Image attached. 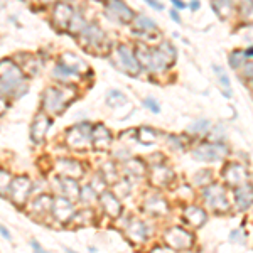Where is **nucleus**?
<instances>
[{"label": "nucleus", "mask_w": 253, "mask_h": 253, "mask_svg": "<svg viewBox=\"0 0 253 253\" xmlns=\"http://www.w3.org/2000/svg\"><path fill=\"white\" fill-rule=\"evenodd\" d=\"M0 89L14 96H20L27 89L22 73L17 68V64L12 63L10 59L0 61Z\"/></svg>", "instance_id": "obj_1"}, {"label": "nucleus", "mask_w": 253, "mask_h": 253, "mask_svg": "<svg viewBox=\"0 0 253 253\" xmlns=\"http://www.w3.org/2000/svg\"><path fill=\"white\" fill-rule=\"evenodd\" d=\"M89 140H91V128L86 124H80L76 126H73L68 133V144L73 147V149H86L89 145Z\"/></svg>", "instance_id": "obj_2"}, {"label": "nucleus", "mask_w": 253, "mask_h": 253, "mask_svg": "<svg viewBox=\"0 0 253 253\" xmlns=\"http://www.w3.org/2000/svg\"><path fill=\"white\" fill-rule=\"evenodd\" d=\"M226 154H228V149L219 144H205V145L198 147L196 150H193V157L203 162L219 161V159H223Z\"/></svg>", "instance_id": "obj_3"}, {"label": "nucleus", "mask_w": 253, "mask_h": 253, "mask_svg": "<svg viewBox=\"0 0 253 253\" xmlns=\"http://www.w3.org/2000/svg\"><path fill=\"white\" fill-rule=\"evenodd\" d=\"M117 64L118 68L122 69V71L128 73V75L132 76H137L138 71H140V64L137 63L135 56L132 54V51H130L126 46H120L117 51Z\"/></svg>", "instance_id": "obj_4"}, {"label": "nucleus", "mask_w": 253, "mask_h": 253, "mask_svg": "<svg viewBox=\"0 0 253 253\" xmlns=\"http://www.w3.org/2000/svg\"><path fill=\"white\" fill-rule=\"evenodd\" d=\"M205 199L210 203L211 208L218 211H228L230 210V205H228V199H226V194H224V189L221 186L214 184V186H210L205 189Z\"/></svg>", "instance_id": "obj_5"}, {"label": "nucleus", "mask_w": 253, "mask_h": 253, "mask_svg": "<svg viewBox=\"0 0 253 253\" xmlns=\"http://www.w3.org/2000/svg\"><path fill=\"white\" fill-rule=\"evenodd\" d=\"M10 198L15 206H22L31 194V181L27 177H17L10 182Z\"/></svg>", "instance_id": "obj_6"}, {"label": "nucleus", "mask_w": 253, "mask_h": 253, "mask_svg": "<svg viewBox=\"0 0 253 253\" xmlns=\"http://www.w3.org/2000/svg\"><path fill=\"white\" fill-rule=\"evenodd\" d=\"M66 103H68V96L63 93V89L49 88L46 89V93H44V107H46L49 112H52V113L63 112Z\"/></svg>", "instance_id": "obj_7"}, {"label": "nucleus", "mask_w": 253, "mask_h": 253, "mask_svg": "<svg viewBox=\"0 0 253 253\" xmlns=\"http://www.w3.org/2000/svg\"><path fill=\"white\" fill-rule=\"evenodd\" d=\"M193 235L187 231L181 230V228H172L166 233V242L172 248H179V250H186L193 245Z\"/></svg>", "instance_id": "obj_8"}, {"label": "nucleus", "mask_w": 253, "mask_h": 253, "mask_svg": "<svg viewBox=\"0 0 253 253\" xmlns=\"http://www.w3.org/2000/svg\"><path fill=\"white\" fill-rule=\"evenodd\" d=\"M107 12L110 19H115L118 22H130L133 19V12L122 2H110L107 5Z\"/></svg>", "instance_id": "obj_9"}, {"label": "nucleus", "mask_w": 253, "mask_h": 253, "mask_svg": "<svg viewBox=\"0 0 253 253\" xmlns=\"http://www.w3.org/2000/svg\"><path fill=\"white\" fill-rule=\"evenodd\" d=\"M52 210H54V214L59 221H68V219L73 218V213H75V206H73V203L66 198L54 199Z\"/></svg>", "instance_id": "obj_10"}, {"label": "nucleus", "mask_w": 253, "mask_h": 253, "mask_svg": "<svg viewBox=\"0 0 253 253\" xmlns=\"http://www.w3.org/2000/svg\"><path fill=\"white\" fill-rule=\"evenodd\" d=\"M100 201H101V205H103L105 213L108 216H112V218H117V216L122 213L120 203H118V199L115 198V194L110 193V191H103V193H101Z\"/></svg>", "instance_id": "obj_11"}, {"label": "nucleus", "mask_w": 253, "mask_h": 253, "mask_svg": "<svg viewBox=\"0 0 253 253\" xmlns=\"http://www.w3.org/2000/svg\"><path fill=\"white\" fill-rule=\"evenodd\" d=\"M224 179H226L228 184L240 186V184H243L245 179H247V170H245V167L240 164H231L226 167V170H224Z\"/></svg>", "instance_id": "obj_12"}, {"label": "nucleus", "mask_w": 253, "mask_h": 253, "mask_svg": "<svg viewBox=\"0 0 253 253\" xmlns=\"http://www.w3.org/2000/svg\"><path fill=\"white\" fill-rule=\"evenodd\" d=\"M91 140L98 150H108V147L112 145V135L107 130V126L98 125L95 132L91 133Z\"/></svg>", "instance_id": "obj_13"}, {"label": "nucleus", "mask_w": 253, "mask_h": 253, "mask_svg": "<svg viewBox=\"0 0 253 253\" xmlns=\"http://www.w3.org/2000/svg\"><path fill=\"white\" fill-rule=\"evenodd\" d=\"M49 128V118L44 115V113H39L38 117L34 118V124L31 126V137L34 142H41L42 137L46 135Z\"/></svg>", "instance_id": "obj_14"}, {"label": "nucleus", "mask_w": 253, "mask_h": 253, "mask_svg": "<svg viewBox=\"0 0 253 253\" xmlns=\"http://www.w3.org/2000/svg\"><path fill=\"white\" fill-rule=\"evenodd\" d=\"M58 167L61 172L64 174V177L75 179V181H76V177H80V175L83 174V167H81L78 162L69 161V159H61V161H58Z\"/></svg>", "instance_id": "obj_15"}, {"label": "nucleus", "mask_w": 253, "mask_h": 253, "mask_svg": "<svg viewBox=\"0 0 253 253\" xmlns=\"http://www.w3.org/2000/svg\"><path fill=\"white\" fill-rule=\"evenodd\" d=\"M184 218L189 221L191 224H193L194 228H199L203 226V224L206 223V213L201 210V208L198 206H187L186 211H184Z\"/></svg>", "instance_id": "obj_16"}, {"label": "nucleus", "mask_w": 253, "mask_h": 253, "mask_svg": "<svg viewBox=\"0 0 253 253\" xmlns=\"http://www.w3.org/2000/svg\"><path fill=\"white\" fill-rule=\"evenodd\" d=\"M172 179V172L166 166H156L152 172V182L156 186H166Z\"/></svg>", "instance_id": "obj_17"}, {"label": "nucleus", "mask_w": 253, "mask_h": 253, "mask_svg": "<svg viewBox=\"0 0 253 253\" xmlns=\"http://www.w3.org/2000/svg\"><path fill=\"white\" fill-rule=\"evenodd\" d=\"M73 19V9L71 5H68V3H59L58 7H56V20H58V24L61 27H66L69 22H71Z\"/></svg>", "instance_id": "obj_18"}, {"label": "nucleus", "mask_w": 253, "mask_h": 253, "mask_svg": "<svg viewBox=\"0 0 253 253\" xmlns=\"http://www.w3.org/2000/svg\"><path fill=\"white\" fill-rule=\"evenodd\" d=\"M235 198H236V205H238L240 210H248L252 205V191H250V186L245 189H236L235 191Z\"/></svg>", "instance_id": "obj_19"}, {"label": "nucleus", "mask_w": 253, "mask_h": 253, "mask_svg": "<svg viewBox=\"0 0 253 253\" xmlns=\"http://www.w3.org/2000/svg\"><path fill=\"white\" fill-rule=\"evenodd\" d=\"M126 235H128L130 238L133 240V242H144L145 236H147L144 223H140V221H133L132 224H130L128 228H126Z\"/></svg>", "instance_id": "obj_20"}, {"label": "nucleus", "mask_w": 253, "mask_h": 253, "mask_svg": "<svg viewBox=\"0 0 253 253\" xmlns=\"http://www.w3.org/2000/svg\"><path fill=\"white\" fill-rule=\"evenodd\" d=\"M147 210L152 214H164L167 213V203L162 198H159V196H154L152 199L147 201Z\"/></svg>", "instance_id": "obj_21"}, {"label": "nucleus", "mask_w": 253, "mask_h": 253, "mask_svg": "<svg viewBox=\"0 0 253 253\" xmlns=\"http://www.w3.org/2000/svg\"><path fill=\"white\" fill-rule=\"evenodd\" d=\"M214 73L218 75V78H219V84H221V88H223V91H224V96L226 98H231V86H230V78H228V75H226V71L221 68V66H216L214 64Z\"/></svg>", "instance_id": "obj_22"}, {"label": "nucleus", "mask_w": 253, "mask_h": 253, "mask_svg": "<svg viewBox=\"0 0 253 253\" xmlns=\"http://www.w3.org/2000/svg\"><path fill=\"white\" fill-rule=\"evenodd\" d=\"M61 187L68 196H71V199L78 198V184H76L75 179H69V177H61Z\"/></svg>", "instance_id": "obj_23"}, {"label": "nucleus", "mask_w": 253, "mask_h": 253, "mask_svg": "<svg viewBox=\"0 0 253 253\" xmlns=\"http://www.w3.org/2000/svg\"><path fill=\"white\" fill-rule=\"evenodd\" d=\"M125 101H126L125 95H124L122 91H118V89H112V91L108 93L107 103L110 105V107L117 108V107H120L122 103H125Z\"/></svg>", "instance_id": "obj_24"}, {"label": "nucleus", "mask_w": 253, "mask_h": 253, "mask_svg": "<svg viewBox=\"0 0 253 253\" xmlns=\"http://www.w3.org/2000/svg\"><path fill=\"white\" fill-rule=\"evenodd\" d=\"M137 58H138L137 63H142L145 68H149V63H150V49L145 47V46H138L137 47Z\"/></svg>", "instance_id": "obj_25"}, {"label": "nucleus", "mask_w": 253, "mask_h": 253, "mask_svg": "<svg viewBox=\"0 0 253 253\" xmlns=\"http://www.w3.org/2000/svg\"><path fill=\"white\" fill-rule=\"evenodd\" d=\"M245 52H242V51H235V52H231V56H230V66L233 68V69H236V68H240V64L243 63L245 59Z\"/></svg>", "instance_id": "obj_26"}, {"label": "nucleus", "mask_w": 253, "mask_h": 253, "mask_svg": "<svg viewBox=\"0 0 253 253\" xmlns=\"http://www.w3.org/2000/svg\"><path fill=\"white\" fill-rule=\"evenodd\" d=\"M10 187V175L0 170V194H5Z\"/></svg>", "instance_id": "obj_27"}, {"label": "nucleus", "mask_w": 253, "mask_h": 253, "mask_svg": "<svg viewBox=\"0 0 253 253\" xmlns=\"http://www.w3.org/2000/svg\"><path fill=\"white\" fill-rule=\"evenodd\" d=\"M137 26L140 27V29H145V31H156V22L147 17H138L137 19Z\"/></svg>", "instance_id": "obj_28"}, {"label": "nucleus", "mask_w": 253, "mask_h": 253, "mask_svg": "<svg viewBox=\"0 0 253 253\" xmlns=\"http://www.w3.org/2000/svg\"><path fill=\"white\" fill-rule=\"evenodd\" d=\"M208 128H210V122H208V120H198L196 124L191 125L187 130H189V132H194L196 133V132H206Z\"/></svg>", "instance_id": "obj_29"}, {"label": "nucleus", "mask_w": 253, "mask_h": 253, "mask_svg": "<svg viewBox=\"0 0 253 253\" xmlns=\"http://www.w3.org/2000/svg\"><path fill=\"white\" fill-rule=\"evenodd\" d=\"M213 9L218 12V14H221L223 15V12H224V17L228 15V12L231 10V3L230 2H219V5L216 2H213Z\"/></svg>", "instance_id": "obj_30"}, {"label": "nucleus", "mask_w": 253, "mask_h": 253, "mask_svg": "<svg viewBox=\"0 0 253 253\" xmlns=\"http://www.w3.org/2000/svg\"><path fill=\"white\" fill-rule=\"evenodd\" d=\"M140 164H142L140 161H130V162H126L125 167H126V170H132L133 169V174L138 175V174L144 172V167H142Z\"/></svg>", "instance_id": "obj_31"}, {"label": "nucleus", "mask_w": 253, "mask_h": 253, "mask_svg": "<svg viewBox=\"0 0 253 253\" xmlns=\"http://www.w3.org/2000/svg\"><path fill=\"white\" fill-rule=\"evenodd\" d=\"M144 105L150 110V112H154V113H159V112H161V105L157 103V100H154V98H150V96H149V98H145V100H144Z\"/></svg>", "instance_id": "obj_32"}, {"label": "nucleus", "mask_w": 253, "mask_h": 253, "mask_svg": "<svg viewBox=\"0 0 253 253\" xmlns=\"http://www.w3.org/2000/svg\"><path fill=\"white\" fill-rule=\"evenodd\" d=\"M31 247H32V250H34V253H47L46 250H44V248H41V245L38 243V240H32Z\"/></svg>", "instance_id": "obj_33"}, {"label": "nucleus", "mask_w": 253, "mask_h": 253, "mask_svg": "<svg viewBox=\"0 0 253 253\" xmlns=\"http://www.w3.org/2000/svg\"><path fill=\"white\" fill-rule=\"evenodd\" d=\"M83 191H86V194H83V199H84V198H86V199H88V201H89V199L96 198V193H95V191H93V189H91V187H86V189H83Z\"/></svg>", "instance_id": "obj_34"}, {"label": "nucleus", "mask_w": 253, "mask_h": 253, "mask_svg": "<svg viewBox=\"0 0 253 253\" xmlns=\"http://www.w3.org/2000/svg\"><path fill=\"white\" fill-rule=\"evenodd\" d=\"M147 3H149V5L152 7V9H156V10H162V9H164V5H161V3H157V2H152V0H149Z\"/></svg>", "instance_id": "obj_35"}, {"label": "nucleus", "mask_w": 253, "mask_h": 253, "mask_svg": "<svg viewBox=\"0 0 253 253\" xmlns=\"http://www.w3.org/2000/svg\"><path fill=\"white\" fill-rule=\"evenodd\" d=\"M5 108H7V103H5V100H3V96L0 95V113L5 112Z\"/></svg>", "instance_id": "obj_36"}, {"label": "nucleus", "mask_w": 253, "mask_h": 253, "mask_svg": "<svg viewBox=\"0 0 253 253\" xmlns=\"http://www.w3.org/2000/svg\"><path fill=\"white\" fill-rule=\"evenodd\" d=\"M170 17H172V20H175V22H179V24H181V17H179V15H177V12H175V10L170 12Z\"/></svg>", "instance_id": "obj_37"}, {"label": "nucleus", "mask_w": 253, "mask_h": 253, "mask_svg": "<svg viewBox=\"0 0 253 253\" xmlns=\"http://www.w3.org/2000/svg\"><path fill=\"white\" fill-rule=\"evenodd\" d=\"M174 7H177V9H184L186 7V3H182V2H179V0H174Z\"/></svg>", "instance_id": "obj_38"}, {"label": "nucleus", "mask_w": 253, "mask_h": 253, "mask_svg": "<svg viewBox=\"0 0 253 253\" xmlns=\"http://www.w3.org/2000/svg\"><path fill=\"white\" fill-rule=\"evenodd\" d=\"M191 9H193V10H198V9H199V2L191 3Z\"/></svg>", "instance_id": "obj_39"}, {"label": "nucleus", "mask_w": 253, "mask_h": 253, "mask_svg": "<svg viewBox=\"0 0 253 253\" xmlns=\"http://www.w3.org/2000/svg\"><path fill=\"white\" fill-rule=\"evenodd\" d=\"M66 252H68V253H76V252H73V250H69V248H66Z\"/></svg>", "instance_id": "obj_40"}]
</instances>
